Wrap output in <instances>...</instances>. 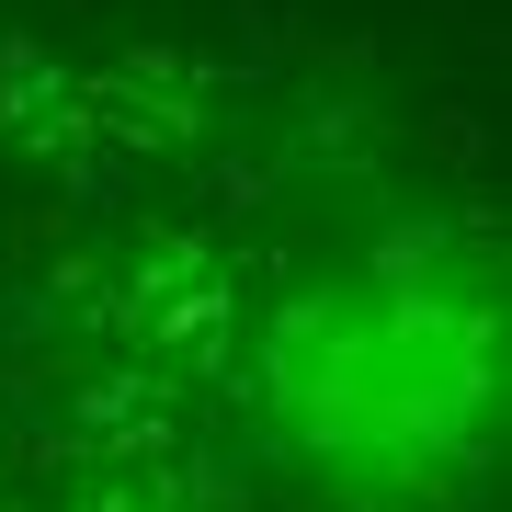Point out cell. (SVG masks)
I'll list each match as a JSON object with an SVG mask.
<instances>
[{
	"mask_svg": "<svg viewBox=\"0 0 512 512\" xmlns=\"http://www.w3.org/2000/svg\"><path fill=\"white\" fill-rule=\"evenodd\" d=\"M444 228L387 239L353 285L296 296L262 342V399L285 444L330 478H421L467 467L501 433V251L456 239V274H433Z\"/></svg>",
	"mask_w": 512,
	"mask_h": 512,
	"instance_id": "6da1fadb",
	"label": "cell"
},
{
	"mask_svg": "<svg viewBox=\"0 0 512 512\" xmlns=\"http://www.w3.org/2000/svg\"><path fill=\"white\" fill-rule=\"evenodd\" d=\"M205 126V80L183 57H126V69H69L35 35H0V137L46 171H114L160 160Z\"/></svg>",
	"mask_w": 512,
	"mask_h": 512,
	"instance_id": "7a4b0ae2",
	"label": "cell"
},
{
	"mask_svg": "<svg viewBox=\"0 0 512 512\" xmlns=\"http://www.w3.org/2000/svg\"><path fill=\"white\" fill-rule=\"evenodd\" d=\"M80 296L148 365H183V376L239 365V296H228V262L205 239H137L126 262H80Z\"/></svg>",
	"mask_w": 512,
	"mask_h": 512,
	"instance_id": "3957f363",
	"label": "cell"
}]
</instances>
